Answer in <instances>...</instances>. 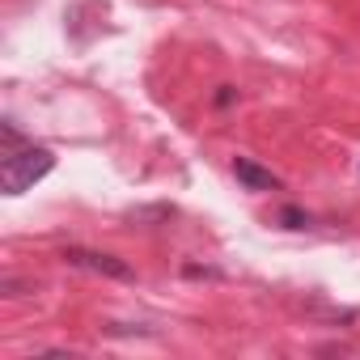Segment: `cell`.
Instances as JSON below:
<instances>
[{"instance_id":"3","label":"cell","mask_w":360,"mask_h":360,"mask_svg":"<svg viewBox=\"0 0 360 360\" xmlns=\"http://www.w3.org/2000/svg\"><path fill=\"white\" fill-rule=\"evenodd\" d=\"M233 178H238L246 191H280V178H276L271 169L255 165L250 157H238V161H233Z\"/></svg>"},{"instance_id":"2","label":"cell","mask_w":360,"mask_h":360,"mask_svg":"<svg viewBox=\"0 0 360 360\" xmlns=\"http://www.w3.org/2000/svg\"><path fill=\"white\" fill-rule=\"evenodd\" d=\"M64 263L85 267V271H98V276H110V280H136V271H131L123 259L102 255V250H85V246H68V250H64Z\"/></svg>"},{"instance_id":"5","label":"cell","mask_w":360,"mask_h":360,"mask_svg":"<svg viewBox=\"0 0 360 360\" xmlns=\"http://www.w3.org/2000/svg\"><path fill=\"white\" fill-rule=\"evenodd\" d=\"M233 102V89L229 85H221V94H217V106H229Z\"/></svg>"},{"instance_id":"4","label":"cell","mask_w":360,"mask_h":360,"mask_svg":"<svg viewBox=\"0 0 360 360\" xmlns=\"http://www.w3.org/2000/svg\"><path fill=\"white\" fill-rule=\"evenodd\" d=\"M284 229H305L309 225V212H301V208H280V217H276Z\"/></svg>"},{"instance_id":"1","label":"cell","mask_w":360,"mask_h":360,"mask_svg":"<svg viewBox=\"0 0 360 360\" xmlns=\"http://www.w3.org/2000/svg\"><path fill=\"white\" fill-rule=\"evenodd\" d=\"M51 169H56V153L51 148L22 144V148L5 153V161H0V187H5V195H26L34 183H43Z\"/></svg>"}]
</instances>
